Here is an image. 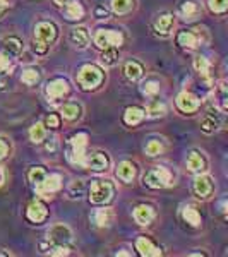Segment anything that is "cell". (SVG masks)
I'll return each mask as SVG.
<instances>
[{"label":"cell","instance_id":"obj_42","mask_svg":"<svg viewBox=\"0 0 228 257\" xmlns=\"http://www.w3.org/2000/svg\"><path fill=\"white\" fill-rule=\"evenodd\" d=\"M9 65H11L9 55H6V53L0 52V72H6V70L9 69Z\"/></svg>","mask_w":228,"mask_h":257},{"label":"cell","instance_id":"obj_15","mask_svg":"<svg viewBox=\"0 0 228 257\" xmlns=\"http://www.w3.org/2000/svg\"><path fill=\"white\" fill-rule=\"evenodd\" d=\"M70 43L77 48H86L89 43V33L86 28H74L70 31Z\"/></svg>","mask_w":228,"mask_h":257},{"label":"cell","instance_id":"obj_21","mask_svg":"<svg viewBox=\"0 0 228 257\" xmlns=\"http://www.w3.org/2000/svg\"><path fill=\"white\" fill-rule=\"evenodd\" d=\"M117 175L119 178H122L124 182H131L136 177V167L131 161H122L117 168Z\"/></svg>","mask_w":228,"mask_h":257},{"label":"cell","instance_id":"obj_50","mask_svg":"<svg viewBox=\"0 0 228 257\" xmlns=\"http://www.w3.org/2000/svg\"><path fill=\"white\" fill-rule=\"evenodd\" d=\"M0 88H2V82H0Z\"/></svg>","mask_w":228,"mask_h":257},{"label":"cell","instance_id":"obj_28","mask_svg":"<svg viewBox=\"0 0 228 257\" xmlns=\"http://www.w3.org/2000/svg\"><path fill=\"white\" fill-rule=\"evenodd\" d=\"M111 219H113V213H111L110 209H98L96 213H94V223H96L98 226H108L111 223Z\"/></svg>","mask_w":228,"mask_h":257},{"label":"cell","instance_id":"obj_32","mask_svg":"<svg viewBox=\"0 0 228 257\" xmlns=\"http://www.w3.org/2000/svg\"><path fill=\"white\" fill-rule=\"evenodd\" d=\"M21 79H23L24 84H36V82L40 81V70L38 69H26V70H23V76H21Z\"/></svg>","mask_w":228,"mask_h":257},{"label":"cell","instance_id":"obj_29","mask_svg":"<svg viewBox=\"0 0 228 257\" xmlns=\"http://www.w3.org/2000/svg\"><path fill=\"white\" fill-rule=\"evenodd\" d=\"M134 7V0H111V9L117 14H127Z\"/></svg>","mask_w":228,"mask_h":257},{"label":"cell","instance_id":"obj_5","mask_svg":"<svg viewBox=\"0 0 228 257\" xmlns=\"http://www.w3.org/2000/svg\"><path fill=\"white\" fill-rule=\"evenodd\" d=\"M124 41V36L117 31H108V30H99L94 35V43L99 48H108V47H120Z\"/></svg>","mask_w":228,"mask_h":257},{"label":"cell","instance_id":"obj_22","mask_svg":"<svg viewBox=\"0 0 228 257\" xmlns=\"http://www.w3.org/2000/svg\"><path fill=\"white\" fill-rule=\"evenodd\" d=\"M172 26H173V16L172 14L160 16V18L156 19V23H155V28H156V31H158L160 35H168L170 30H172Z\"/></svg>","mask_w":228,"mask_h":257},{"label":"cell","instance_id":"obj_23","mask_svg":"<svg viewBox=\"0 0 228 257\" xmlns=\"http://www.w3.org/2000/svg\"><path fill=\"white\" fill-rule=\"evenodd\" d=\"M65 16H67V19H82V16H84V9H82V6L77 0H72V2H69L67 6H65Z\"/></svg>","mask_w":228,"mask_h":257},{"label":"cell","instance_id":"obj_16","mask_svg":"<svg viewBox=\"0 0 228 257\" xmlns=\"http://www.w3.org/2000/svg\"><path fill=\"white\" fill-rule=\"evenodd\" d=\"M134 218L139 225H149L153 221V218H155V211H153L151 206L141 204L134 209Z\"/></svg>","mask_w":228,"mask_h":257},{"label":"cell","instance_id":"obj_37","mask_svg":"<svg viewBox=\"0 0 228 257\" xmlns=\"http://www.w3.org/2000/svg\"><path fill=\"white\" fill-rule=\"evenodd\" d=\"M141 91H143V94H146V96H155L160 91V84L156 81H146L141 86Z\"/></svg>","mask_w":228,"mask_h":257},{"label":"cell","instance_id":"obj_26","mask_svg":"<svg viewBox=\"0 0 228 257\" xmlns=\"http://www.w3.org/2000/svg\"><path fill=\"white\" fill-rule=\"evenodd\" d=\"M124 72H126L127 79L138 81V79H141V76H143V65L138 64V62H127Z\"/></svg>","mask_w":228,"mask_h":257},{"label":"cell","instance_id":"obj_33","mask_svg":"<svg viewBox=\"0 0 228 257\" xmlns=\"http://www.w3.org/2000/svg\"><path fill=\"white\" fill-rule=\"evenodd\" d=\"M45 136H47V131H45V127L41 125V123H35V125L31 127L30 138L33 143H41V141L45 139Z\"/></svg>","mask_w":228,"mask_h":257},{"label":"cell","instance_id":"obj_18","mask_svg":"<svg viewBox=\"0 0 228 257\" xmlns=\"http://www.w3.org/2000/svg\"><path fill=\"white\" fill-rule=\"evenodd\" d=\"M144 110L139 108V106H131V108L126 110V113H124V122L127 123V125H136V123H139L141 120L144 118Z\"/></svg>","mask_w":228,"mask_h":257},{"label":"cell","instance_id":"obj_49","mask_svg":"<svg viewBox=\"0 0 228 257\" xmlns=\"http://www.w3.org/2000/svg\"><path fill=\"white\" fill-rule=\"evenodd\" d=\"M55 2H57V4H59V6H64V4H67V2H69V0H55Z\"/></svg>","mask_w":228,"mask_h":257},{"label":"cell","instance_id":"obj_1","mask_svg":"<svg viewBox=\"0 0 228 257\" xmlns=\"http://www.w3.org/2000/svg\"><path fill=\"white\" fill-rule=\"evenodd\" d=\"M77 81H79V84L82 86V89H94L101 84L103 72L96 65H84V67L79 70Z\"/></svg>","mask_w":228,"mask_h":257},{"label":"cell","instance_id":"obj_48","mask_svg":"<svg viewBox=\"0 0 228 257\" xmlns=\"http://www.w3.org/2000/svg\"><path fill=\"white\" fill-rule=\"evenodd\" d=\"M4 180H6V175H4V170L0 168V185L4 184Z\"/></svg>","mask_w":228,"mask_h":257},{"label":"cell","instance_id":"obj_7","mask_svg":"<svg viewBox=\"0 0 228 257\" xmlns=\"http://www.w3.org/2000/svg\"><path fill=\"white\" fill-rule=\"evenodd\" d=\"M55 36H57V28L53 23H47V21H45V23L36 24V28H35V40L36 41L48 45L55 40Z\"/></svg>","mask_w":228,"mask_h":257},{"label":"cell","instance_id":"obj_14","mask_svg":"<svg viewBox=\"0 0 228 257\" xmlns=\"http://www.w3.org/2000/svg\"><path fill=\"white\" fill-rule=\"evenodd\" d=\"M136 248L139 250V254H141V255H153V257L161 255V250H160V248L156 247L155 243H153L149 238H146V237L138 238V242H136Z\"/></svg>","mask_w":228,"mask_h":257},{"label":"cell","instance_id":"obj_35","mask_svg":"<svg viewBox=\"0 0 228 257\" xmlns=\"http://www.w3.org/2000/svg\"><path fill=\"white\" fill-rule=\"evenodd\" d=\"M45 177H47V172H45V168H41V167H31L30 173H28L30 182H33V184H36V185H38Z\"/></svg>","mask_w":228,"mask_h":257},{"label":"cell","instance_id":"obj_17","mask_svg":"<svg viewBox=\"0 0 228 257\" xmlns=\"http://www.w3.org/2000/svg\"><path fill=\"white\" fill-rule=\"evenodd\" d=\"M180 14L184 19H194L201 14V7H199L197 2H194V0H185L180 6Z\"/></svg>","mask_w":228,"mask_h":257},{"label":"cell","instance_id":"obj_13","mask_svg":"<svg viewBox=\"0 0 228 257\" xmlns=\"http://www.w3.org/2000/svg\"><path fill=\"white\" fill-rule=\"evenodd\" d=\"M47 214H48L47 206H45L43 202H40V201H35V202H31L30 208H28L26 216L33 223H41L45 218H47Z\"/></svg>","mask_w":228,"mask_h":257},{"label":"cell","instance_id":"obj_11","mask_svg":"<svg viewBox=\"0 0 228 257\" xmlns=\"http://www.w3.org/2000/svg\"><path fill=\"white\" fill-rule=\"evenodd\" d=\"M67 91H69V82L65 79H55V81L48 82V86H47V94L52 101L60 99L64 94H67Z\"/></svg>","mask_w":228,"mask_h":257},{"label":"cell","instance_id":"obj_45","mask_svg":"<svg viewBox=\"0 0 228 257\" xmlns=\"http://www.w3.org/2000/svg\"><path fill=\"white\" fill-rule=\"evenodd\" d=\"M94 16H96L98 19H106L108 18V11H106L103 6H98L96 11H94Z\"/></svg>","mask_w":228,"mask_h":257},{"label":"cell","instance_id":"obj_20","mask_svg":"<svg viewBox=\"0 0 228 257\" xmlns=\"http://www.w3.org/2000/svg\"><path fill=\"white\" fill-rule=\"evenodd\" d=\"M177 41H179V45L184 48H194V47H197V43H199V36L192 31H182L179 33V36H177Z\"/></svg>","mask_w":228,"mask_h":257},{"label":"cell","instance_id":"obj_24","mask_svg":"<svg viewBox=\"0 0 228 257\" xmlns=\"http://www.w3.org/2000/svg\"><path fill=\"white\" fill-rule=\"evenodd\" d=\"M182 216H184V219L189 225H192V226L201 225V214H199V211L194 208V206H185L184 211H182Z\"/></svg>","mask_w":228,"mask_h":257},{"label":"cell","instance_id":"obj_3","mask_svg":"<svg viewBox=\"0 0 228 257\" xmlns=\"http://www.w3.org/2000/svg\"><path fill=\"white\" fill-rule=\"evenodd\" d=\"M143 182L148 185V187H151V189L167 187V185L172 184V173H170L167 168L155 167V168L149 170L146 175H144Z\"/></svg>","mask_w":228,"mask_h":257},{"label":"cell","instance_id":"obj_43","mask_svg":"<svg viewBox=\"0 0 228 257\" xmlns=\"http://www.w3.org/2000/svg\"><path fill=\"white\" fill-rule=\"evenodd\" d=\"M50 254H52V255H67L69 254V248L65 247V245H57L52 252H50Z\"/></svg>","mask_w":228,"mask_h":257},{"label":"cell","instance_id":"obj_30","mask_svg":"<svg viewBox=\"0 0 228 257\" xmlns=\"http://www.w3.org/2000/svg\"><path fill=\"white\" fill-rule=\"evenodd\" d=\"M4 45H6V48L9 50V53L12 55H18L21 53V50H23V41H21L18 36H9V38L4 40Z\"/></svg>","mask_w":228,"mask_h":257},{"label":"cell","instance_id":"obj_12","mask_svg":"<svg viewBox=\"0 0 228 257\" xmlns=\"http://www.w3.org/2000/svg\"><path fill=\"white\" fill-rule=\"evenodd\" d=\"M88 168L94 170V172H103L108 168V158L103 153H91L88 158H84V163Z\"/></svg>","mask_w":228,"mask_h":257},{"label":"cell","instance_id":"obj_8","mask_svg":"<svg viewBox=\"0 0 228 257\" xmlns=\"http://www.w3.org/2000/svg\"><path fill=\"white\" fill-rule=\"evenodd\" d=\"M177 106H179V110L184 111V113H192V111H196L199 108V99L194 96L192 93L184 91V93H180L179 96H177Z\"/></svg>","mask_w":228,"mask_h":257},{"label":"cell","instance_id":"obj_9","mask_svg":"<svg viewBox=\"0 0 228 257\" xmlns=\"http://www.w3.org/2000/svg\"><path fill=\"white\" fill-rule=\"evenodd\" d=\"M60 175H47L38 184V194L43 197H50V194L60 189Z\"/></svg>","mask_w":228,"mask_h":257},{"label":"cell","instance_id":"obj_47","mask_svg":"<svg viewBox=\"0 0 228 257\" xmlns=\"http://www.w3.org/2000/svg\"><path fill=\"white\" fill-rule=\"evenodd\" d=\"M9 9V0H0V16Z\"/></svg>","mask_w":228,"mask_h":257},{"label":"cell","instance_id":"obj_10","mask_svg":"<svg viewBox=\"0 0 228 257\" xmlns=\"http://www.w3.org/2000/svg\"><path fill=\"white\" fill-rule=\"evenodd\" d=\"M194 192L201 199H206L213 192V180L209 175H197L194 180Z\"/></svg>","mask_w":228,"mask_h":257},{"label":"cell","instance_id":"obj_2","mask_svg":"<svg viewBox=\"0 0 228 257\" xmlns=\"http://www.w3.org/2000/svg\"><path fill=\"white\" fill-rule=\"evenodd\" d=\"M86 144H88V136L86 134H77L70 139L69 148H67V158L72 163L82 165L86 158Z\"/></svg>","mask_w":228,"mask_h":257},{"label":"cell","instance_id":"obj_27","mask_svg":"<svg viewBox=\"0 0 228 257\" xmlns=\"http://www.w3.org/2000/svg\"><path fill=\"white\" fill-rule=\"evenodd\" d=\"M194 67L199 70V74H201L204 79L209 81V72H211V64L208 62L206 57H196V60H194Z\"/></svg>","mask_w":228,"mask_h":257},{"label":"cell","instance_id":"obj_46","mask_svg":"<svg viewBox=\"0 0 228 257\" xmlns=\"http://www.w3.org/2000/svg\"><path fill=\"white\" fill-rule=\"evenodd\" d=\"M47 45H45V43H40V41H36V43H35V47H33V50H35V52L36 53H40V55H41V53H47Z\"/></svg>","mask_w":228,"mask_h":257},{"label":"cell","instance_id":"obj_4","mask_svg":"<svg viewBox=\"0 0 228 257\" xmlns=\"http://www.w3.org/2000/svg\"><path fill=\"white\" fill-rule=\"evenodd\" d=\"M113 196V185L105 180H96L91 184L89 189V201L94 204H105Z\"/></svg>","mask_w":228,"mask_h":257},{"label":"cell","instance_id":"obj_34","mask_svg":"<svg viewBox=\"0 0 228 257\" xmlns=\"http://www.w3.org/2000/svg\"><path fill=\"white\" fill-rule=\"evenodd\" d=\"M165 113H167V108H165V105H163V103H160V101H155V103H151V105L148 106V115L151 118L163 117Z\"/></svg>","mask_w":228,"mask_h":257},{"label":"cell","instance_id":"obj_25","mask_svg":"<svg viewBox=\"0 0 228 257\" xmlns=\"http://www.w3.org/2000/svg\"><path fill=\"white\" fill-rule=\"evenodd\" d=\"M101 64H105L106 67H113L119 64V50L115 47L105 48V52L101 53Z\"/></svg>","mask_w":228,"mask_h":257},{"label":"cell","instance_id":"obj_39","mask_svg":"<svg viewBox=\"0 0 228 257\" xmlns=\"http://www.w3.org/2000/svg\"><path fill=\"white\" fill-rule=\"evenodd\" d=\"M163 151V146L160 144V141H149L146 144V153L149 156H156Z\"/></svg>","mask_w":228,"mask_h":257},{"label":"cell","instance_id":"obj_36","mask_svg":"<svg viewBox=\"0 0 228 257\" xmlns=\"http://www.w3.org/2000/svg\"><path fill=\"white\" fill-rule=\"evenodd\" d=\"M218 125H219V122L213 117V115H208V117H204V118H202V122H201V128L204 132H208V134H211V132L216 131Z\"/></svg>","mask_w":228,"mask_h":257},{"label":"cell","instance_id":"obj_19","mask_svg":"<svg viewBox=\"0 0 228 257\" xmlns=\"http://www.w3.org/2000/svg\"><path fill=\"white\" fill-rule=\"evenodd\" d=\"M187 167H189L190 172L201 173V172H204V168H206V161L197 151H192L187 156Z\"/></svg>","mask_w":228,"mask_h":257},{"label":"cell","instance_id":"obj_41","mask_svg":"<svg viewBox=\"0 0 228 257\" xmlns=\"http://www.w3.org/2000/svg\"><path fill=\"white\" fill-rule=\"evenodd\" d=\"M9 149H11L9 141H7V139H4V138H0V160H2V158H6V156H7V153H9Z\"/></svg>","mask_w":228,"mask_h":257},{"label":"cell","instance_id":"obj_40","mask_svg":"<svg viewBox=\"0 0 228 257\" xmlns=\"http://www.w3.org/2000/svg\"><path fill=\"white\" fill-rule=\"evenodd\" d=\"M69 194H70V197H81V194H82V182L81 180L72 182V185H70V189H69Z\"/></svg>","mask_w":228,"mask_h":257},{"label":"cell","instance_id":"obj_38","mask_svg":"<svg viewBox=\"0 0 228 257\" xmlns=\"http://www.w3.org/2000/svg\"><path fill=\"white\" fill-rule=\"evenodd\" d=\"M228 7V0H209V9L216 14H221L225 12Z\"/></svg>","mask_w":228,"mask_h":257},{"label":"cell","instance_id":"obj_6","mask_svg":"<svg viewBox=\"0 0 228 257\" xmlns=\"http://www.w3.org/2000/svg\"><path fill=\"white\" fill-rule=\"evenodd\" d=\"M70 240H72V231H70V228L65 225H55L48 231V242H52L55 247L67 245Z\"/></svg>","mask_w":228,"mask_h":257},{"label":"cell","instance_id":"obj_44","mask_svg":"<svg viewBox=\"0 0 228 257\" xmlns=\"http://www.w3.org/2000/svg\"><path fill=\"white\" fill-rule=\"evenodd\" d=\"M59 123H60V120H59V117L57 115H48L47 117V125L48 127H52V128H55V127H59Z\"/></svg>","mask_w":228,"mask_h":257},{"label":"cell","instance_id":"obj_31","mask_svg":"<svg viewBox=\"0 0 228 257\" xmlns=\"http://www.w3.org/2000/svg\"><path fill=\"white\" fill-rule=\"evenodd\" d=\"M79 113H81V106L76 105V103H67V105L62 106V115H64V118H67V120L77 118Z\"/></svg>","mask_w":228,"mask_h":257}]
</instances>
